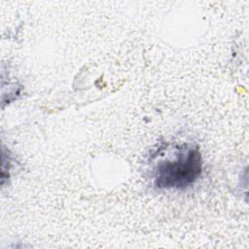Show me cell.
<instances>
[{
  "label": "cell",
  "instance_id": "cell-1",
  "mask_svg": "<svg viewBox=\"0 0 249 249\" xmlns=\"http://www.w3.org/2000/svg\"><path fill=\"white\" fill-rule=\"evenodd\" d=\"M202 157L198 148L184 144L176 148L171 158H165L154 169V184L163 190H183L200 177Z\"/></svg>",
  "mask_w": 249,
  "mask_h": 249
}]
</instances>
